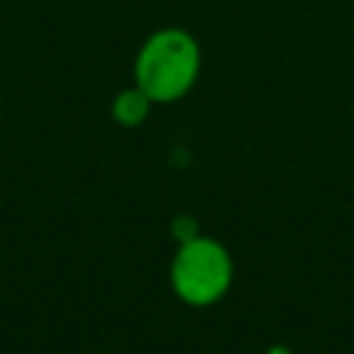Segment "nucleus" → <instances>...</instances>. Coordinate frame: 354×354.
Wrapping results in <instances>:
<instances>
[{
    "instance_id": "obj_1",
    "label": "nucleus",
    "mask_w": 354,
    "mask_h": 354,
    "mask_svg": "<svg viewBox=\"0 0 354 354\" xmlns=\"http://www.w3.org/2000/svg\"><path fill=\"white\" fill-rule=\"evenodd\" d=\"M199 69H202V50L194 33L169 25L152 30L141 41L133 58V83L155 105H166L183 100L194 88Z\"/></svg>"
},
{
    "instance_id": "obj_2",
    "label": "nucleus",
    "mask_w": 354,
    "mask_h": 354,
    "mask_svg": "<svg viewBox=\"0 0 354 354\" xmlns=\"http://www.w3.org/2000/svg\"><path fill=\"white\" fill-rule=\"evenodd\" d=\"M171 290L194 307H207L218 301L232 282L230 252L207 235H194L180 243L169 268Z\"/></svg>"
},
{
    "instance_id": "obj_3",
    "label": "nucleus",
    "mask_w": 354,
    "mask_h": 354,
    "mask_svg": "<svg viewBox=\"0 0 354 354\" xmlns=\"http://www.w3.org/2000/svg\"><path fill=\"white\" fill-rule=\"evenodd\" d=\"M152 105L155 102L133 83V86H127V88H122V91L113 94V100H111V116L122 127H138V124L147 122Z\"/></svg>"
},
{
    "instance_id": "obj_4",
    "label": "nucleus",
    "mask_w": 354,
    "mask_h": 354,
    "mask_svg": "<svg viewBox=\"0 0 354 354\" xmlns=\"http://www.w3.org/2000/svg\"><path fill=\"white\" fill-rule=\"evenodd\" d=\"M0 105H3V91H0Z\"/></svg>"
}]
</instances>
